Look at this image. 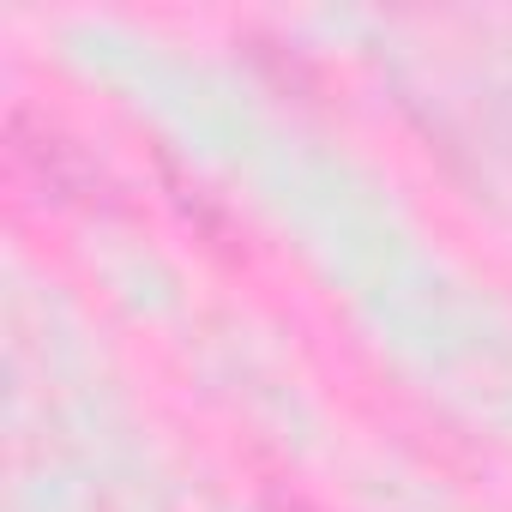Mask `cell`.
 Returning <instances> with one entry per match:
<instances>
[{
	"instance_id": "6da1fadb",
	"label": "cell",
	"mask_w": 512,
	"mask_h": 512,
	"mask_svg": "<svg viewBox=\"0 0 512 512\" xmlns=\"http://www.w3.org/2000/svg\"><path fill=\"white\" fill-rule=\"evenodd\" d=\"M13 157H19L25 175H37V187L49 199H73V205L103 199V193H91V187H103V169L67 133H55V127H43L31 115H13Z\"/></svg>"
},
{
	"instance_id": "7a4b0ae2",
	"label": "cell",
	"mask_w": 512,
	"mask_h": 512,
	"mask_svg": "<svg viewBox=\"0 0 512 512\" xmlns=\"http://www.w3.org/2000/svg\"><path fill=\"white\" fill-rule=\"evenodd\" d=\"M278 512H314V506H302V500H278Z\"/></svg>"
}]
</instances>
